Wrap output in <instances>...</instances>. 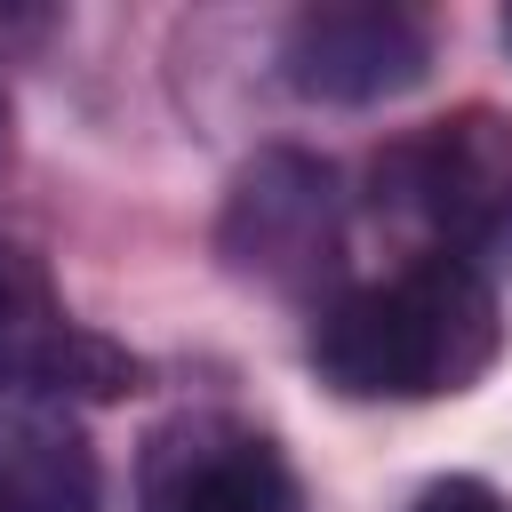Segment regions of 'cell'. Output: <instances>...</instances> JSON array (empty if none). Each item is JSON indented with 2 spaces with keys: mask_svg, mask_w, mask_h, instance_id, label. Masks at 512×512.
<instances>
[{
  "mask_svg": "<svg viewBox=\"0 0 512 512\" xmlns=\"http://www.w3.org/2000/svg\"><path fill=\"white\" fill-rule=\"evenodd\" d=\"M504 344L488 272L456 256H408L392 280L344 288L312 320V368L344 400H440L488 376Z\"/></svg>",
  "mask_w": 512,
  "mask_h": 512,
  "instance_id": "obj_1",
  "label": "cell"
},
{
  "mask_svg": "<svg viewBox=\"0 0 512 512\" xmlns=\"http://www.w3.org/2000/svg\"><path fill=\"white\" fill-rule=\"evenodd\" d=\"M376 208L424 232V256L512 264V120L464 104L376 152Z\"/></svg>",
  "mask_w": 512,
  "mask_h": 512,
  "instance_id": "obj_2",
  "label": "cell"
},
{
  "mask_svg": "<svg viewBox=\"0 0 512 512\" xmlns=\"http://www.w3.org/2000/svg\"><path fill=\"white\" fill-rule=\"evenodd\" d=\"M136 504L144 512H304V488L256 424L192 408L144 440Z\"/></svg>",
  "mask_w": 512,
  "mask_h": 512,
  "instance_id": "obj_3",
  "label": "cell"
},
{
  "mask_svg": "<svg viewBox=\"0 0 512 512\" xmlns=\"http://www.w3.org/2000/svg\"><path fill=\"white\" fill-rule=\"evenodd\" d=\"M216 248L232 272L264 280V288H312L336 264V176L312 152H256L232 176Z\"/></svg>",
  "mask_w": 512,
  "mask_h": 512,
  "instance_id": "obj_4",
  "label": "cell"
},
{
  "mask_svg": "<svg viewBox=\"0 0 512 512\" xmlns=\"http://www.w3.org/2000/svg\"><path fill=\"white\" fill-rule=\"evenodd\" d=\"M0 384L48 392V400H120L144 384V360L96 328H80L48 280V264L16 240H0Z\"/></svg>",
  "mask_w": 512,
  "mask_h": 512,
  "instance_id": "obj_5",
  "label": "cell"
},
{
  "mask_svg": "<svg viewBox=\"0 0 512 512\" xmlns=\"http://www.w3.org/2000/svg\"><path fill=\"white\" fill-rule=\"evenodd\" d=\"M280 72L312 104H384L432 72V40L408 8L384 0H336L304 8L280 40Z\"/></svg>",
  "mask_w": 512,
  "mask_h": 512,
  "instance_id": "obj_6",
  "label": "cell"
},
{
  "mask_svg": "<svg viewBox=\"0 0 512 512\" xmlns=\"http://www.w3.org/2000/svg\"><path fill=\"white\" fill-rule=\"evenodd\" d=\"M0 512H104V464L80 416L24 384H0Z\"/></svg>",
  "mask_w": 512,
  "mask_h": 512,
  "instance_id": "obj_7",
  "label": "cell"
},
{
  "mask_svg": "<svg viewBox=\"0 0 512 512\" xmlns=\"http://www.w3.org/2000/svg\"><path fill=\"white\" fill-rule=\"evenodd\" d=\"M408 512H512V496H496L488 480H472V472H448V480H432V488H416V504Z\"/></svg>",
  "mask_w": 512,
  "mask_h": 512,
  "instance_id": "obj_8",
  "label": "cell"
},
{
  "mask_svg": "<svg viewBox=\"0 0 512 512\" xmlns=\"http://www.w3.org/2000/svg\"><path fill=\"white\" fill-rule=\"evenodd\" d=\"M0 168H8V88H0Z\"/></svg>",
  "mask_w": 512,
  "mask_h": 512,
  "instance_id": "obj_9",
  "label": "cell"
},
{
  "mask_svg": "<svg viewBox=\"0 0 512 512\" xmlns=\"http://www.w3.org/2000/svg\"><path fill=\"white\" fill-rule=\"evenodd\" d=\"M504 40H512V16H504Z\"/></svg>",
  "mask_w": 512,
  "mask_h": 512,
  "instance_id": "obj_10",
  "label": "cell"
}]
</instances>
